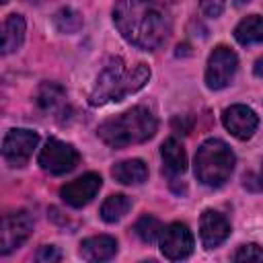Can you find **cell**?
Listing matches in <instances>:
<instances>
[{
    "label": "cell",
    "instance_id": "6da1fadb",
    "mask_svg": "<svg viewBox=\"0 0 263 263\" xmlns=\"http://www.w3.org/2000/svg\"><path fill=\"white\" fill-rule=\"evenodd\" d=\"M113 23L121 37L140 49H156L171 31L168 18L156 0H117Z\"/></svg>",
    "mask_w": 263,
    "mask_h": 263
},
{
    "label": "cell",
    "instance_id": "7a4b0ae2",
    "mask_svg": "<svg viewBox=\"0 0 263 263\" xmlns=\"http://www.w3.org/2000/svg\"><path fill=\"white\" fill-rule=\"evenodd\" d=\"M150 78V68L144 62L129 66L123 58H109L97 76V82L88 95V103L95 107L123 101L127 95L138 92Z\"/></svg>",
    "mask_w": 263,
    "mask_h": 263
},
{
    "label": "cell",
    "instance_id": "3957f363",
    "mask_svg": "<svg viewBox=\"0 0 263 263\" xmlns=\"http://www.w3.org/2000/svg\"><path fill=\"white\" fill-rule=\"evenodd\" d=\"M156 117L150 109L138 105L107 121L97 129V136L111 148H125L132 144H142L156 134Z\"/></svg>",
    "mask_w": 263,
    "mask_h": 263
},
{
    "label": "cell",
    "instance_id": "277c9868",
    "mask_svg": "<svg viewBox=\"0 0 263 263\" xmlns=\"http://www.w3.org/2000/svg\"><path fill=\"white\" fill-rule=\"evenodd\" d=\"M234 164H236L234 152L226 142L218 138L205 140L195 152V177L199 183L208 187L224 185L230 179Z\"/></svg>",
    "mask_w": 263,
    "mask_h": 263
},
{
    "label": "cell",
    "instance_id": "5b68a950",
    "mask_svg": "<svg viewBox=\"0 0 263 263\" xmlns=\"http://www.w3.org/2000/svg\"><path fill=\"white\" fill-rule=\"evenodd\" d=\"M236 70H238L236 53L226 45H218L208 58V68H205V84H208V88L220 90V88L228 86L232 82Z\"/></svg>",
    "mask_w": 263,
    "mask_h": 263
},
{
    "label": "cell",
    "instance_id": "8992f818",
    "mask_svg": "<svg viewBox=\"0 0 263 263\" xmlns=\"http://www.w3.org/2000/svg\"><path fill=\"white\" fill-rule=\"evenodd\" d=\"M78 158L80 156L74 146H70L58 138H49L45 142V146L41 148L37 162L49 175H64V173H70L78 164Z\"/></svg>",
    "mask_w": 263,
    "mask_h": 263
},
{
    "label": "cell",
    "instance_id": "52a82bcc",
    "mask_svg": "<svg viewBox=\"0 0 263 263\" xmlns=\"http://www.w3.org/2000/svg\"><path fill=\"white\" fill-rule=\"evenodd\" d=\"M39 144V136L33 129H10L2 142V156L10 166H25Z\"/></svg>",
    "mask_w": 263,
    "mask_h": 263
},
{
    "label": "cell",
    "instance_id": "ba28073f",
    "mask_svg": "<svg viewBox=\"0 0 263 263\" xmlns=\"http://www.w3.org/2000/svg\"><path fill=\"white\" fill-rule=\"evenodd\" d=\"M33 230V218L27 210H14L4 214L2 218V238H0V253L8 255L16 247H21Z\"/></svg>",
    "mask_w": 263,
    "mask_h": 263
},
{
    "label": "cell",
    "instance_id": "9c48e42d",
    "mask_svg": "<svg viewBox=\"0 0 263 263\" xmlns=\"http://www.w3.org/2000/svg\"><path fill=\"white\" fill-rule=\"evenodd\" d=\"M160 251L166 259L179 261L191 255L193 251V234L187 224L183 222H173L162 228L160 232Z\"/></svg>",
    "mask_w": 263,
    "mask_h": 263
},
{
    "label": "cell",
    "instance_id": "30bf717a",
    "mask_svg": "<svg viewBox=\"0 0 263 263\" xmlns=\"http://www.w3.org/2000/svg\"><path fill=\"white\" fill-rule=\"evenodd\" d=\"M101 185H103L101 175H97V173H86V175H82V177H78V179L66 183V185L60 189V195H62V199H64L68 205H72V208H82V205H86V203H90V201L95 199V195L99 193Z\"/></svg>",
    "mask_w": 263,
    "mask_h": 263
},
{
    "label": "cell",
    "instance_id": "8fae6325",
    "mask_svg": "<svg viewBox=\"0 0 263 263\" xmlns=\"http://www.w3.org/2000/svg\"><path fill=\"white\" fill-rule=\"evenodd\" d=\"M222 123L224 127L238 140H249L257 125H259V117L255 115V111L247 105H232L228 109H224L222 113Z\"/></svg>",
    "mask_w": 263,
    "mask_h": 263
},
{
    "label": "cell",
    "instance_id": "7c38bea8",
    "mask_svg": "<svg viewBox=\"0 0 263 263\" xmlns=\"http://www.w3.org/2000/svg\"><path fill=\"white\" fill-rule=\"evenodd\" d=\"M230 234V224L228 220L216 212V210H205L199 220V236L205 249H214L222 245Z\"/></svg>",
    "mask_w": 263,
    "mask_h": 263
},
{
    "label": "cell",
    "instance_id": "4fadbf2b",
    "mask_svg": "<svg viewBox=\"0 0 263 263\" xmlns=\"http://www.w3.org/2000/svg\"><path fill=\"white\" fill-rule=\"evenodd\" d=\"M160 156H162V171L171 179H175L187 171V154L179 140H175V138L164 140L160 146Z\"/></svg>",
    "mask_w": 263,
    "mask_h": 263
},
{
    "label": "cell",
    "instance_id": "5bb4252c",
    "mask_svg": "<svg viewBox=\"0 0 263 263\" xmlns=\"http://www.w3.org/2000/svg\"><path fill=\"white\" fill-rule=\"evenodd\" d=\"M117 253V240L107 234L90 236L80 242V257L86 261H107Z\"/></svg>",
    "mask_w": 263,
    "mask_h": 263
},
{
    "label": "cell",
    "instance_id": "9a60e30c",
    "mask_svg": "<svg viewBox=\"0 0 263 263\" xmlns=\"http://www.w3.org/2000/svg\"><path fill=\"white\" fill-rule=\"evenodd\" d=\"M111 175L115 181H119L123 185H140L148 179V166L140 158H129V160L117 162L111 168Z\"/></svg>",
    "mask_w": 263,
    "mask_h": 263
},
{
    "label": "cell",
    "instance_id": "2e32d148",
    "mask_svg": "<svg viewBox=\"0 0 263 263\" xmlns=\"http://www.w3.org/2000/svg\"><path fill=\"white\" fill-rule=\"evenodd\" d=\"M25 18L16 12L8 14L4 21V29H2V53L8 55L12 51H16L25 39Z\"/></svg>",
    "mask_w": 263,
    "mask_h": 263
},
{
    "label": "cell",
    "instance_id": "e0dca14e",
    "mask_svg": "<svg viewBox=\"0 0 263 263\" xmlns=\"http://www.w3.org/2000/svg\"><path fill=\"white\" fill-rule=\"evenodd\" d=\"M234 39L240 45H253L263 41V16L259 14H249L245 16L236 29H234Z\"/></svg>",
    "mask_w": 263,
    "mask_h": 263
},
{
    "label": "cell",
    "instance_id": "ac0fdd59",
    "mask_svg": "<svg viewBox=\"0 0 263 263\" xmlns=\"http://www.w3.org/2000/svg\"><path fill=\"white\" fill-rule=\"evenodd\" d=\"M129 208H132V201L127 195H123V193L109 195L101 205V218L105 222H117L129 212Z\"/></svg>",
    "mask_w": 263,
    "mask_h": 263
},
{
    "label": "cell",
    "instance_id": "d6986e66",
    "mask_svg": "<svg viewBox=\"0 0 263 263\" xmlns=\"http://www.w3.org/2000/svg\"><path fill=\"white\" fill-rule=\"evenodd\" d=\"M64 99H66L64 88L53 84V82H43L39 92H37V101L45 111H53L58 107H64Z\"/></svg>",
    "mask_w": 263,
    "mask_h": 263
},
{
    "label": "cell",
    "instance_id": "ffe728a7",
    "mask_svg": "<svg viewBox=\"0 0 263 263\" xmlns=\"http://www.w3.org/2000/svg\"><path fill=\"white\" fill-rule=\"evenodd\" d=\"M134 232L136 236L142 240V242H154L160 238V232H162V224L154 218V216H142L136 224H134Z\"/></svg>",
    "mask_w": 263,
    "mask_h": 263
},
{
    "label": "cell",
    "instance_id": "44dd1931",
    "mask_svg": "<svg viewBox=\"0 0 263 263\" xmlns=\"http://www.w3.org/2000/svg\"><path fill=\"white\" fill-rule=\"evenodd\" d=\"M53 23H55L58 31H62V33H76L82 27V16L74 8H62L55 12Z\"/></svg>",
    "mask_w": 263,
    "mask_h": 263
},
{
    "label": "cell",
    "instance_id": "7402d4cb",
    "mask_svg": "<svg viewBox=\"0 0 263 263\" xmlns=\"http://www.w3.org/2000/svg\"><path fill=\"white\" fill-rule=\"evenodd\" d=\"M232 261H240V263H263V249L259 245H253V242L242 245L232 255Z\"/></svg>",
    "mask_w": 263,
    "mask_h": 263
},
{
    "label": "cell",
    "instance_id": "603a6c76",
    "mask_svg": "<svg viewBox=\"0 0 263 263\" xmlns=\"http://www.w3.org/2000/svg\"><path fill=\"white\" fill-rule=\"evenodd\" d=\"M224 4H226V0H199L201 12H203L205 16H212V18H216V16L222 14Z\"/></svg>",
    "mask_w": 263,
    "mask_h": 263
},
{
    "label": "cell",
    "instance_id": "cb8c5ba5",
    "mask_svg": "<svg viewBox=\"0 0 263 263\" xmlns=\"http://www.w3.org/2000/svg\"><path fill=\"white\" fill-rule=\"evenodd\" d=\"M60 251L55 249V247H51V245H43V247H39V251H37V255H35V259L39 261V263H55V261H60Z\"/></svg>",
    "mask_w": 263,
    "mask_h": 263
},
{
    "label": "cell",
    "instance_id": "d4e9b609",
    "mask_svg": "<svg viewBox=\"0 0 263 263\" xmlns=\"http://www.w3.org/2000/svg\"><path fill=\"white\" fill-rule=\"evenodd\" d=\"M253 72H255V76L263 78V58H259V60L255 62V68H253Z\"/></svg>",
    "mask_w": 263,
    "mask_h": 263
},
{
    "label": "cell",
    "instance_id": "484cf974",
    "mask_svg": "<svg viewBox=\"0 0 263 263\" xmlns=\"http://www.w3.org/2000/svg\"><path fill=\"white\" fill-rule=\"evenodd\" d=\"M261 181H263V166H261Z\"/></svg>",
    "mask_w": 263,
    "mask_h": 263
},
{
    "label": "cell",
    "instance_id": "4316f807",
    "mask_svg": "<svg viewBox=\"0 0 263 263\" xmlns=\"http://www.w3.org/2000/svg\"><path fill=\"white\" fill-rule=\"evenodd\" d=\"M2 2H8V0H2Z\"/></svg>",
    "mask_w": 263,
    "mask_h": 263
},
{
    "label": "cell",
    "instance_id": "83f0119b",
    "mask_svg": "<svg viewBox=\"0 0 263 263\" xmlns=\"http://www.w3.org/2000/svg\"><path fill=\"white\" fill-rule=\"evenodd\" d=\"M156 2H160V0H156Z\"/></svg>",
    "mask_w": 263,
    "mask_h": 263
}]
</instances>
